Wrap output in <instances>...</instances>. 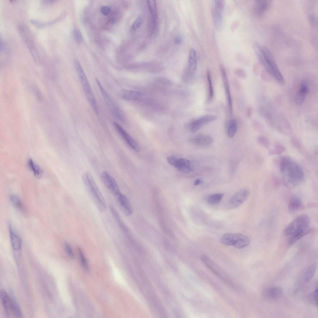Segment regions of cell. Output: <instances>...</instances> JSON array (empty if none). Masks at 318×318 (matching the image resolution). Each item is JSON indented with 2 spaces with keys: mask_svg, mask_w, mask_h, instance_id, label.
Wrapping results in <instances>:
<instances>
[{
  "mask_svg": "<svg viewBox=\"0 0 318 318\" xmlns=\"http://www.w3.org/2000/svg\"><path fill=\"white\" fill-rule=\"evenodd\" d=\"M65 14L62 13L60 16L57 18L51 20L47 22H43L39 20L34 19H31L30 21L31 23L37 27L43 28L47 26L53 25L62 19L64 16Z\"/></svg>",
  "mask_w": 318,
  "mask_h": 318,
  "instance_id": "cell-23",
  "label": "cell"
},
{
  "mask_svg": "<svg viewBox=\"0 0 318 318\" xmlns=\"http://www.w3.org/2000/svg\"><path fill=\"white\" fill-rule=\"evenodd\" d=\"M237 239L233 246L238 249H241L248 246L250 244V240L246 236L240 233L237 234Z\"/></svg>",
  "mask_w": 318,
  "mask_h": 318,
  "instance_id": "cell-26",
  "label": "cell"
},
{
  "mask_svg": "<svg viewBox=\"0 0 318 318\" xmlns=\"http://www.w3.org/2000/svg\"><path fill=\"white\" fill-rule=\"evenodd\" d=\"M257 141L258 143L266 148L269 147L270 145V142L269 139L266 137L262 136H259L257 138Z\"/></svg>",
  "mask_w": 318,
  "mask_h": 318,
  "instance_id": "cell-38",
  "label": "cell"
},
{
  "mask_svg": "<svg viewBox=\"0 0 318 318\" xmlns=\"http://www.w3.org/2000/svg\"><path fill=\"white\" fill-rule=\"evenodd\" d=\"M292 143L294 146L298 147L300 146V143L298 140L295 138L292 139Z\"/></svg>",
  "mask_w": 318,
  "mask_h": 318,
  "instance_id": "cell-51",
  "label": "cell"
},
{
  "mask_svg": "<svg viewBox=\"0 0 318 318\" xmlns=\"http://www.w3.org/2000/svg\"><path fill=\"white\" fill-rule=\"evenodd\" d=\"M207 78L208 85V101L211 100L214 96V90L212 83L211 74L210 71L208 70L207 73Z\"/></svg>",
  "mask_w": 318,
  "mask_h": 318,
  "instance_id": "cell-36",
  "label": "cell"
},
{
  "mask_svg": "<svg viewBox=\"0 0 318 318\" xmlns=\"http://www.w3.org/2000/svg\"><path fill=\"white\" fill-rule=\"evenodd\" d=\"M0 297L5 311L8 316L21 317V312L17 303L11 298L3 289L1 290Z\"/></svg>",
  "mask_w": 318,
  "mask_h": 318,
  "instance_id": "cell-6",
  "label": "cell"
},
{
  "mask_svg": "<svg viewBox=\"0 0 318 318\" xmlns=\"http://www.w3.org/2000/svg\"><path fill=\"white\" fill-rule=\"evenodd\" d=\"M147 4L152 16V30H154L156 29L157 18V4L155 0H148Z\"/></svg>",
  "mask_w": 318,
  "mask_h": 318,
  "instance_id": "cell-22",
  "label": "cell"
},
{
  "mask_svg": "<svg viewBox=\"0 0 318 318\" xmlns=\"http://www.w3.org/2000/svg\"><path fill=\"white\" fill-rule=\"evenodd\" d=\"M216 116L206 115L193 120L190 125V129L192 133H195L202 128L205 125L215 120Z\"/></svg>",
  "mask_w": 318,
  "mask_h": 318,
  "instance_id": "cell-15",
  "label": "cell"
},
{
  "mask_svg": "<svg viewBox=\"0 0 318 318\" xmlns=\"http://www.w3.org/2000/svg\"><path fill=\"white\" fill-rule=\"evenodd\" d=\"M178 157L175 156H169L167 157L168 163L172 166L174 167Z\"/></svg>",
  "mask_w": 318,
  "mask_h": 318,
  "instance_id": "cell-44",
  "label": "cell"
},
{
  "mask_svg": "<svg viewBox=\"0 0 318 318\" xmlns=\"http://www.w3.org/2000/svg\"><path fill=\"white\" fill-rule=\"evenodd\" d=\"M53 0H43L42 1V3L45 5L51 4L53 3L54 2Z\"/></svg>",
  "mask_w": 318,
  "mask_h": 318,
  "instance_id": "cell-55",
  "label": "cell"
},
{
  "mask_svg": "<svg viewBox=\"0 0 318 318\" xmlns=\"http://www.w3.org/2000/svg\"><path fill=\"white\" fill-rule=\"evenodd\" d=\"M143 22V19L142 16L141 15L139 16L133 22L132 25V29L134 30H135L139 28L142 24Z\"/></svg>",
  "mask_w": 318,
  "mask_h": 318,
  "instance_id": "cell-39",
  "label": "cell"
},
{
  "mask_svg": "<svg viewBox=\"0 0 318 318\" xmlns=\"http://www.w3.org/2000/svg\"><path fill=\"white\" fill-rule=\"evenodd\" d=\"M310 219L308 215L302 214L297 217L286 227L284 233L286 236H290L296 232L309 228Z\"/></svg>",
  "mask_w": 318,
  "mask_h": 318,
  "instance_id": "cell-5",
  "label": "cell"
},
{
  "mask_svg": "<svg viewBox=\"0 0 318 318\" xmlns=\"http://www.w3.org/2000/svg\"><path fill=\"white\" fill-rule=\"evenodd\" d=\"M285 150V148L282 145L277 144L275 145L273 149L269 151V153L270 155L279 154L284 152Z\"/></svg>",
  "mask_w": 318,
  "mask_h": 318,
  "instance_id": "cell-37",
  "label": "cell"
},
{
  "mask_svg": "<svg viewBox=\"0 0 318 318\" xmlns=\"http://www.w3.org/2000/svg\"><path fill=\"white\" fill-rule=\"evenodd\" d=\"M74 66L87 99L95 113L98 115L99 110L96 99L85 73L80 63L77 60L74 61Z\"/></svg>",
  "mask_w": 318,
  "mask_h": 318,
  "instance_id": "cell-4",
  "label": "cell"
},
{
  "mask_svg": "<svg viewBox=\"0 0 318 318\" xmlns=\"http://www.w3.org/2000/svg\"><path fill=\"white\" fill-rule=\"evenodd\" d=\"M115 196L117 202L122 212L128 216L131 215L133 212V209L128 198L120 192Z\"/></svg>",
  "mask_w": 318,
  "mask_h": 318,
  "instance_id": "cell-14",
  "label": "cell"
},
{
  "mask_svg": "<svg viewBox=\"0 0 318 318\" xmlns=\"http://www.w3.org/2000/svg\"><path fill=\"white\" fill-rule=\"evenodd\" d=\"M203 182L202 180L200 179H196L194 182V184L195 185H197L202 184Z\"/></svg>",
  "mask_w": 318,
  "mask_h": 318,
  "instance_id": "cell-54",
  "label": "cell"
},
{
  "mask_svg": "<svg viewBox=\"0 0 318 318\" xmlns=\"http://www.w3.org/2000/svg\"><path fill=\"white\" fill-rule=\"evenodd\" d=\"M83 179L98 209L101 212L105 211L107 208L106 202L92 175L89 172H86L83 175Z\"/></svg>",
  "mask_w": 318,
  "mask_h": 318,
  "instance_id": "cell-3",
  "label": "cell"
},
{
  "mask_svg": "<svg viewBox=\"0 0 318 318\" xmlns=\"http://www.w3.org/2000/svg\"><path fill=\"white\" fill-rule=\"evenodd\" d=\"M249 194V190L247 188H244L239 190L229 200V206L232 208L238 207L247 199Z\"/></svg>",
  "mask_w": 318,
  "mask_h": 318,
  "instance_id": "cell-11",
  "label": "cell"
},
{
  "mask_svg": "<svg viewBox=\"0 0 318 318\" xmlns=\"http://www.w3.org/2000/svg\"><path fill=\"white\" fill-rule=\"evenodd\" d=\"M272 1L271 0L256 1L253 7L254 14L258 18L262 17L270 7Z\"/></svg>",
  "mask_w": 318,
  "mask_h": 318,
  "instance_id": "cell-17",
  "label": "cell"
},
{
  "mask_svg": "<svg viewBox=\"0 0 318 318\" xmlns=\"http://www.w3.org/2000/svg\"><path fill=\"white\" fill-rule=\"evenodd\" d=\"M73 35L75 39L77 42H80L82 39L81 33L78 29H75L73 31Z\"/></svg>",
  "mask_w": 318,
  "mask_h": 318,
  "instance_id": "cell-41",
  "label": "cell"
},
{
  "mask_svg": "<svg viewBox=\"0 0 318 318\" xmlns=\"http://www.w3.org/2000/svg\"><path fill=\"white\" fill-rule=\"evenodd\" d=\"M0 51L3 52L5 50V46L4 43L2 39L0 38Z\"/></svg>",
  "mask_w": 318,
  "mask_h": 318,
  "instance_id": "cell-53",
  "label": "cell"
},
{
  "mask_svg": "<svg viewBox=\"0 0 318 318\" xmlns=\"http://www.w3.org/2000/svg\"><path fill=\"white\" fill-rule=\"evenodd\" d=\"M225 7L224 1L214 0L212 2V13L214 23L216 29L220 30L222 24L223 14Z\"/></svg>",
  "mask_w": 318,
  "mask_h": 318,
  "instance_id": "cell-9",
  "label": "cell"
},
{
  "mask_svg": "<svg viewBox=\"0 0 318 318\" xmlns=\"http://www.w3.org/2000/svg\"><path fill=\"white\" fill-rule=\"evenodd\" d=\"M100 176L104 185L114 196L120 192L116 180L108 173L103 171Z\"/></svg>",
  "mask_w": 318,
  "mask_h": 318,
  "instance_id": "cell-12",
  "label": "cell"
},
{
  "mask_svg": "<svg viewBox=\"0 0 318 318\" xmlns=\"http://www.w3.org/2000/svg\"><path fill=\"white\" fill-rule=\"evenodd\" d=\"M9 228L10 236L12 247L15 250L18 251L20 249L21 247V239L20 237L15 233L11 226L10 225Z\"/></svg>",
  "mask_w": 318,
  "mask_h": 318,
  "instance_id": "cell-25",
  "label": "cell"
},
{
  "mask_svg": "<svg viewBox=\"0 0 318 318\" xmlns=\"http://www.w3.org/2000/svg\"><path fill=\"white\" fill-rule=\"evenodd\" d=\"M142 96L141 93L135 91L123 90L120 93V96L123 99L128 101H135L140 98Z\"/></svg>",
  "mask_w": 318,
  "mask_h": 318,
  "instance_id": "cell-24",
  "label": "cell"
},
{
  "mask_svg": "<svg viewBox=\"0 0 318 318\" xmlns=\"http://www.w3.org/2000/svg\"><path fill=\"white\" fill-rule=\"evenodd\" d=\"M157 81L163 84L170 85L171 84V82L170 80L165 78H159L158 79Z\"/></svg>",
  "mask_w": 318,
  "mask_h": 318,
  "instance_id": "cell-47",
  "label": "cell"
},
{
  "mask_svg": "<svg viewBox=\"0 0 318 318\" xmlns=\"http://www.w3.org/2000/svg\"><path fill=\"white\" fill-rule=\"evenodd\" d=\"M309 19L311 24L314 27H317V18L313 15H310L309 16Z\"/></svg>",
  "mask_w": 318,
  "mask_h": 318,
  "instance_id": "cell-45",
  "label": "cell"
},
{
  "mask_svg": "<svg viewBox=\"0 0 318 318\" xmlns=\"http://www.w3.org/2000/svg\"><path fill=\"white\" fill-rule=\"evenodd\" d=\"M192 143L196 145L205 147L211 144L213 142V138L211 136L204 134L197 135L191 140Z\"/></svg>",
  "mask_w": 318,
  "mask_h": 318,
  "instance_id": "cell-18",
  "label": "cell"
},
{
  "mask_svg": "<svg viewBox=\"0 0 318 318\" xmlns=\"http://www.w3.org/2000/svg\"><path fill=\"white\" fill-rule=\"evenodd\" d=\"M182 38L181 36L178 35L174 39V42L176 44H179L182 42Z\"/></svg>",
  "mask_w": 318,
  "mask_h": 318,
  "instance_id": "cell-50",
  "label": "cell"
},
{
  "mask_svg": "<svg viewBox=\"0 0 318 318\" xmlns=\"http://www.w3.org/2000/svg\"><path fill=\"white\" fill-rule=\"evenodd\" d=\"M273 180L274 184L276 186H278L280 183V179L277 176H275L274 177Z\"/></svg>",
  "mask_w": 318,
  "mask_h": 318,
  "instance_id": "cell-49",
  "label": "cell"
},
{
  "mask_svg": "<svg viewBox=\"0 0 318 318\" xmlns=\"http://www.w3.org/2000/svg\"><path fill=\"white\" fill-rule=\"evenodd\" d=\"M174 167L178 170L185 173L190 172L194 169L193 166L190 161L186 159L179 157Z\"/></svg>",
  "mask_w": 318,
  "mask_h": 318,
  "instance_id": "cell-19",
  "label": "cell"
},
{
  "mask_svg": "<svg viewBox=\"0 0 318 318\" xmlns=\"http://www.w3.org/2000/svg\"><path fill=\"white\" fill-rule=\"evenodd\" d=\"M64 245L65 250L69 256L71 257H74V254L70 245L66 243H65Z\"/></svg>",
  "mask_w": 318,
  "mask_h": 318,
  "instance_id": "cell-43",
  "label": "cell"
},
{
  "mask_svg": "<svg viewBox=\"0 0 318 318\" xmlns=\"http://www.w3.org/2000/svg\"><path fill=\"white\" fill-rule=\"evenodd\" d=\"M10 199L12 204L16 208L23 213L26 214V211L24 205L19 198L15 195H11L10 196Z\"/></svg>",
  "mask_w": 318,
  "mask_h": 318,
  "instance_id": "cell-30",
  "label": "cell"
},
{
  "mask_svg": "<svg viewBox=\"0 0 318 318\" xmlns=\"http://www.w3.org/2000/svg\"><path fill=\"white\" fill-rule=\"evenodd\" d=\"M220 69L225 93L229 111L231 115L233 112L232 100L226 72L225 68L223 64H222L220 65Z\"/></svg>",
  "mask_w": 318,
  "mask_h": 318,
  "instance_id": "cell-13",
  "label": "cell"
},
{
  "mask_svg": "<svg viewBox=\"0 0 318 318\" xmlns=\"http://www.w3.org/2000/svg\"><path fill=\"white\" fill-rule=\"evenodd\" d=\"M95 81L103 98L114 116L118 120L123 121L124 117L119 108L104 89L99 80L96 78Z\"/></svg>",
  "mask_w": 318,
  "mask_h": 318,
  "instance_id": "cell-8",
  "label": "cell"
},
{
  "mask_svg": "<svg viewBox=\"0 0 318 318\" xmlns=\"http://www.w3.org/2000/svg\"><path fill=\"white\" fill-rule=\"evenodd\" d=\"M224 196V194L222 193L213 194L208 197L207 200L209 204H216L219 203Z\"/></svg>",
  "mask_w": 318,
  "mask_h": 318,
  "instance_id": "cell-35",
  "label": "cell"
},
{
  "mask_svg": "<svg viewBox=\"0 0 318 318\" xmlns=\"http://www.w3.org/2000/svg\"><path fill=\"white\" fill-rule=\"evenodd\" d=\"M237 75L239 77L244 78L246 76V74L245 72L243 70L239 69L237 70L236 72Z\"/></svg>",
  "mask_w": 318,
  "mask_h": 318,
  "instance_id": "cell-48",
  "label": "cell"
},
{
  "mask_svg": "<svg viewBox=\"0 0 318 318\" xmlns=\"http://www.w3.org/2000/svg\"><path fill=\"white\" fill-rule=\"evenodd\" d=\"M309 90L306 83L302 82L300 84V88L295 95L294 100L296 104L301 106L303 103Z\"/></svg>",
  "mask_w": 318,
  "mask_h": 318,
  "instance_id": "cell-20",
  "label": "cell"
},
{
  "mask_svg": "<svg viewBox=\"0 0 318 318\" xmlns=\"http://www.w3.org/2000/svg\"><path fill=\"white\" fill-rule=\"evenodd\" d=\"M101 11L103 15L107 16L110 14L111 9L108 7L104 6L102 7Z\"/></svg>",
  "mask_w": 318,
  "mask_h": 318,
  "instance_id": "cell-46",
  "label": "cell"
},
{
  "mask_svg": "<svg viewBox=\"0 0 318 318\" xmlns=\"http://www.w3.org/2000/svg\"><path fill=\"white\" fill-rule=\"evenodd\" d=\"M316 287V289L315 291L312 294L311 297V299L312 302L315 304L317 306L318 301H317V298H318V288H317V285Z\"/></svg>",
  "mask_w": 318,
  "mask_h": 318,
  "instance_id": "cell-42",
  "label": "cell"
},
{
  "mask_svg": "<svg viewBox=\"0 0 318 318\" xmlns=\"http://www.w3.org/2000/svg\"><path fill=\"white\" fill-rule=\"evenodd\" d=\"M19 30L37 65H40L41 62L39 54L30 32L27 27L23 24L19 25Z\"/></svg>",
  "mask_w": 318,
  "mask_h": 318,
  "instance_id": "cell-7",
  "label": "cell"
},
{
  "mask_svg": "<svg viewBox=\"0 0 318 318\" xmlns=\"http://www.w3.org/2000/svg\"><path fill=\"white\" fill-rule=\"evenodd\" d=\"M202 262L213 273L225 282L231 285L232 282L225 273L208 257L202 255L201 256Z\"/></svg>",
  "mask_w": 318,
  "mask_h": 318,
  "instance_id": "cell-10",
  "label": "cell"
},
{
  "mask_svg": "<svg viewBox=\"0 0 318 318\" xmlns=\"http://www.w3.org/2000/svg\"><path fill=\"white\" fill-rule=\"evenodd\" d=\"M317 263L312 264L307 270L304 275V280L306 282L310 281L312 278L316 271Z\"/></svg>",
  "mask_w": 318,
  "mask_h": 318,
  "instance_id": "cell-34",
  "label": "cell"
},
{
  "mask_svg": "<svg viewBox=\"0 0 318 318\" xmlns=\"http://www.w3.org/2000/svg\"><path fill=\"white\" fill-rule=\"evenodd\" d=\"M188 61L190 70H195L197 67V61L196 52L193 48H191L189 50Z\"/></svg>",
  "mask_w": 318,
  "mask_h": 318,
  "instance_id": "cell-33",
  "label": "cell"
},
{
  "mask_svg": "<svg viewBox=\"0 0 318 318\" xmlns=\"http://www.w3.org/2000/svg\"><path fill=\"white\" fill-rule=\"evenodd\" d=\"M280 170L283 182L287 188L293 189L302 181L304 177L302 167L290 158L283 157L280 162Z\"/></svg>",
  "mask_w": 318,
  "mask_h": 318,
  "instance_id": "cell-1",
  "label": "cell"
},
{
  "mask_svg": "<svg viewBox=\"0 0 318 318\" xmlns=\"http://www.w3.org/2000/svg\"><path fill=\"white\" fill-rule=\"evenodd\" d=\"M237 237V234L226 233L221 237L220 241L224 245L233 246L236 241Z\"/></svg>",
  "mask_w": 318,
  "mask_h": 318,
  "instance_id": "cell-29",
  "label": "cell"
},
{
  "mask_svg": "<svg viewBox=\"0 0 318 318\" xmlns=\"http://www.w3.org/2000/svg\"><path fill=\"white\" fill-rule=\"evenodd\" d=\"M266 297L272 300H277L280 298L283 293V289L280 287L275 286L269 288L265 292Z\"/></svg>",
  "mask_w": 318,
  "mask_h": 318,
  "instance_id": "cell-21",
  "label": "cell"
},
{
  "mask_svg": "<svg viewBox=\"0 0 318 318\" xmlns=\"http://www.w3.org/2000/svg\"><path fill=\"white\" fill-rule=\"evenodd\" d=\"M237 129V122L234 119L229 120L227 126V133L230 138H233L235 134Z\"/></svg>",
  "mask_w": 318,
  "mask_h": 318,
  "instance_id": "cell-31",
  "label": "cell"
},
{
  "mask_svg": "<svg viewBox=\"0 0 318 318\" xmlns=\"http://www.w3.org/2000/svg\"><path fill=\"white\" fill-rule=\"evenodd\" d=\"M302 203L300 199L296 197L291 198L289 201L288 209L289 212L293 213L301 209Z\"/></svg>",
  "mask_w": 318,
  "mask_h": 318,
  "instance_id": "cell-28",
  "label": "cell"
},
{
  "mask_svg": "<svg viewBox=\"0 0 318 318\" xmlns=\"http://www.w3.org/2000/svg\"><path fill=\"white\" fill-rule=\"evenodd\" d=\"M311 230V229L309 228L292 234L288 239V244L289 246L293 245L302 238L310 233Z\"/></svg>",
  "mask_w": 318,
  "mask_h": 318,
  "instance_id": "cell-27",
  "label": "cell"
},
{
  "mask_svg": "<svg viewBox=\"0 0 318 318\" xmlns=\"http://www.w3.org/2000/svg\"><path fill=\"white\" fill-rule=\"evenodd\" d=\"M78 250L80 258L82 263V264L84 266V269L86 270H88L89 269V267L88 264L86 260V259L84 257V256L83 254V252L82 251L81 249L80 248H78Z\"/></svg>",
  "mask_w": 318,
  "mask_h": 318,
  "instance_id": "cell-40",
  "label": "cell"
},
{
  "mask_svg": "<svg viewBox=\"0 0 318 318\" xmlns=\"http://www.w3.org/2000/svg\"><path fill=\"white\" fill-rule=\"evenodd\" d=\"M253 47L258 60L266 72L280 85L284 86V79L269 49L266 47L261 46L257 42L254 43Z\"/></svg>",
  "mask_w": 318,
  "mask_h": 318,
  "instance_id": "cell-2",
  "label": "cell"
},
{
  "mask_svg": "<svg viewBox=\"0 0 318 318\" xmlns=\"http://www.w3.org/2000/svg\"><path fill=\"white\" fill-rule=\"evenodd\" d=\"M28 165L35 176L39 178L42 176L43 173L42 169L32 159L30 158L28 160Z\"/></svg>",
  "mask_w": 318,
  "mask_h": 318,
  "instance_id": "cell-32",
  "label": "cell"
},
{
  "mask_svg": "<svg viewBox=\"0 0 318 318\" xmlns=\"http://www.w3.org/2000/svg\"><path fill=\"white\" fill-rule=\"evenodd\" d=\"M113 125L116 130L131 148L136 151H140L138 144L120 125L115 122H113Z\"/></svg>",
  "mask_w": 318,
  "mask_h": 318,
  "instance_id": "cell-16",
  "label": "cell"
},
{
  "mask_svg": "<svg viewBox=\"0 0 318 318\" xmlns=\"http://www.w3.org/2000/svg\"><path fill=\"white\" fill-rule=\"evenodd\" d=\"M252 114V109L251 108L249 107H248L246 111V115L247 117L248 118L251 117Z\"/></svg>",
  "mask_w": 318,
  "mask_h": 318,
  "instance_id": "cell-52",
  "label": "cell"
}]
</instances>
